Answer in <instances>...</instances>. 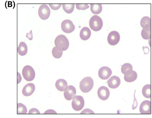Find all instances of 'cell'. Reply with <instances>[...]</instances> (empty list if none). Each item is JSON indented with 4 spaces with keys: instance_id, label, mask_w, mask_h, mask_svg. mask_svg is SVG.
Instances as JSON below:
<instances>
[{
    "instance_id": "6da1fadb",
    "label": "cell",
    "mask_w": 152,
    "mask_h": 118,
    "mask_svg": "<svg viewBox=\"0 0 152 118\" xmlns=\"http://www.w3.org/2000/svg\"><path fill=\"white\" fill-rule=\"evenodd\" d=\"M54 43L56 48L59 51H65L68 49L69 45L68 39L65 36L62 35L57 36Z\"/></svg>"
},
{
    "instance_id": "7a4b0ae2",
    "label": "cell",
    "mask_w": 152,
    "mask_h": 118,
    "mask_svg": "<svg viewBox=\"0 0 152 118\" xmlns=\"http://www.w3.org/2000/svg\"><path fill=\"white\" fill-rule=\"evenodd\" d=\"M94 81L90 77L84 78L80 83V88L83 93H86L90 91L93 88Z\"/></svg>"
},
{
    "instance_id": "3957f363",
    "label": "cell",
    "mask_w": 152,
    "mask_h": 118,
    "mask_svg": "<svg viewBox=\"0 0 152 118\" xmlns=\"http://www.w3.org/2000/svg\"><path fill=\"white\" fill-rule=\"evenodd\" d=\"M103 24L102 19L100 17L96 15L92 16L89 21V25L90 28L96 31H100Z\"/></svg>"
},
{
    "instance_id": "277c9868",
    "label": "cell",
    "mask_w": 152,
    "mask_h": 118,
    "mask_svg": "<svg viewBox=\"0 0 152 118\" xmlns=\"http://www.w3.org/2000/svg\"><path fill=\"white\" fill-rule=\"evenodd\" d=\"M22 74L24 78L27 81H31L35 78L36 74L33 67L29 65H26L23 68Z\"/></svg>"
},
{
    "instance_id": "5b68a950",
    "label": "cell",
    "mask_w": 152,
    "mask_h": 118,
    "mask_svg": "<svg viewBox=\"0 0 152 118\" xmlns=\"http://www.w3.org/2000/svg\"><path fill=\"white\" fill-rule=\"evenodd\" d=\"M84 105V100L82 96H75L73 97L72 106L75 110L77 111L81 110L83 108Z\"/></svg>"
},
{
    "instance_id": "8992f818",
    "label": "cell",
    "mask_w": 152,
    "mask_h": 118,
    "mask_svg": "<svg viewBox=\"0 0 152 118\" xmlns=\"http://www.w3.org/2000/svg\"><path fill=\"white\" fill-rule=\"evenodd\" d=\"M50 9L47 5H42L39 7L38 14L41 19L45 20L48 19L50 16Z\"/></svg>"
},
{
    "instance_id": "52a82bcc",
    "label": "cell",
    "mask_w": 152,
    "mask_h": 118,
    "mask_svg": "<svg viewBox=\"0 0 152 118\" xmlns=\"http://www.w3.org/2000/svg\"><path fill=\"white\" fill-rule=\"evenodd\" d=\"M119 33L116 31H112L110 32L108 37L107 40L109 43L111 45L117 44L120 40Z\"/></svg>"
},
{
    "instance_id": "ba28073f",
    "label": "cell",
    "mask_w": 152,
    "mask_h": 118,
    "mask_svg": "<svg viewBox=\"0 0 152 118\" xmlns=\"http://www.w3.org/2000/svg\"><path fill=\"white\" fill-rule=\"evenodd\" d=\"M98 74L100 79L106 80L108 79L112 75V71L109 67L104 66L101 67L99 69Z\"/></svg>"
},
{
    "instance_id": "9c48e42d",
    "label": "cell",
    "mask_w": 152,
    "mask_h": 118,
    "mask_svg": "<svg viewBox=\"0 0 152 118\" xmlns=\"http://www.w3.org/2000/svg\"><path fill=\"white\" fill-rule=\"evenodd\" d=\"M62 30L66 33H70L73 32L75 29V26L72 21L70 20H65L61 24Z\"/></svg>"
},
{
    "instance_id": "30bf717a",
    "label": "cell",
    "mask_w": 152,
    "mask_h": 118,
    "mask_svg": "<svg viewBox=\"0 0 152 118\" xmlns=\"http://www.w3.org/2000/svg\"><path fill=\"white\" fill-rule=\"evenodd\" d=\"M110 94L109 89L105 86L100 87L98 91V95L99 98L103 101L107 100L109 98Z\"/></svg>"
},
{
    "instance_id": "8fae6325",
    "label": "cell",
    "mask_w": 152,
    "mask_h": 118,
    "mask_svg": "<svg viewBox=\"0 0 152 118\" xmlns=\"http://www.w3.org/2000/svg\"><path fill=\"white\" fill-rule=\"evenodd\" d=\"M141 114H151V102L149 100H145L141 103L139 108Z\"/></svg>"
},
{
    "instance_id": "7c38bea8",
    "label": "cell",
    "mask_w": 152,
    "mask_h": 118,
    "mask_svg": "<svg viewBox=\"0 0 152 118\" xmlns=\"http://www.w3.org/2000/svg\"><path fill=\"white\" fill-rule=\"evenodd\" d=\"M35 90V86L33 83H29L24 87L22 93L26 96H28L32 95Z\"/></svg>"
},
{
    "instance_id": "4fadbf2b",
    "label": "cell",
    "mask_w": 152,
    "mask_h": 118,
    "mask_svg": "<svg viewBox=\"0 0 152 118\" xmlns=\"http://www.w3.org/2000/svg\"><path fill=\"white\" fill-rule=\"evenodd\" d=\"M108 85L111 89H115L118 88L121 83L120 78L116 76L112 77L107 81Z\"/></svg>"
},
{
    "instance_id": "5bb4252c",
    "label": "cell",
    "mask_w": 152,
    "mask_h": 118,
    "mask_svg": "<svg viewBox=\"0 0 152 118\" xmlns=\"http://www.w3.org/2000/svg\"><path fill=\"white\" fill-rule=\"evenodd\" d=\"M77 93V91L75 87L73 86L70 85L68 87L67 89L64 92V96L67 100L70 101L72 99Z\"/></svg>"
},
{
    "instance_id": "9a60e30c",
    "label": "cell",
    "mask_w": 152,
    "mask_h": 118,
    "mask_svg": "<svg viewBox=\"0 0 152 118\" xmlns=\"http://www.w3.org/2000/svg\"><path fill=\"white\" fill-rule=\"evenodd\" d=\"M55 86L58 90L61 91H65L68 89V83L64 79H59L56 81Z\"/></svg>"
},
{
    "instance_id": "2e32d148",
    "label": "cell",
    "mask_w": 152,
    "mask_h": 118,
    "mask_svg": "<svg viewBox=\"0 0 152 118\" xmlns=\"http://www.w3.org/2000/svg\"><path fill=\"white\" fill-rule=\"evenodd\" d=\"M140 24L143 29L145 30L151 31V20L149 17H144L141 21Z\"/></svg>"
},
{
    "instance_id": "e0dca14e",
    "label": "cell",
    "mask_w": 152,
    "mask_h": 118,
    "mask_svg": "<svg viewBox=\"0 0 152 118\" xmlns=\"http://www.w3.org/2000/svg\"><path fill=\"white\" fill-rule=\"evenodd\" d=\"M91 34V32L90 29L87 27H85L81 29L80 36L82 40H86L89 38Z\"/></svg>"
},
{
    "instance_id": "ac0fdd59",
    "label": "cell",
    "mask_w": 152,
    "mask_h": 118,
    "mask_svg": "<svg viewBox=\"0 0 152 118\" xmlns=\"http://www.w3.org/2000/svg\"><path fill=\"white\" fill-rule=\"evenodd\" d=\"M121 72L125 75L129 76L133 72L132 66L130 63H125L121 67Z\"/></svg>"
},
{
    "instance_id": "d6986e66",
    "label": "cell",
    "mask_w": 152,
    "mask_h": 118,
    "mask_svg": "<svg viewBox=\"0 0 152 118\" xmlns=\"http://www.w3.org/2000/svg\"><path fill=\"white\" fill-rule=\"evenodd\" d=\"M28 51L27 46L24 42H21L18 47V52L19 54L21 56L25 55Z\"/></svg>"
},
{
    "instance_id": "ffe728a7",
    "label": "cell",
    "mask_w": 152,
    "mask_h": 118,
    "mask_svg": "<svg viewBox=\"0 0 152 118\" xmlns=\"http://www.w3.org/2000/svg\"><path fill=\"white\" fill-rule=\"evenodd\" d=\"M90 9L91 12L94 14H98L102 10V6L101 4H91Z\"/></svg>"
},
{
    "instance_id": "44dd1931",
    "label": "cell",
    "mask_w": 152,
    "mask_h": 118,
    "mask_svg": "<svg viewBox=\"0 0 152 118\" xmlns=\"http://www.w3.org/2000/svg\"><path fill=\"white\" fill-rule=\"evenodd\" d=\"M142 93L143 96L146 98L151 97V85L150 84H147L144 86L142 90Z\"/></svg>"
},
{
    "instance_id": "7402d4cb",
    "label": "cell",
    "mask_w": 152,
    "mask_h": 118,
    "mask_svg": "<svg viewBox=\"0 0 152 118\" xmlns=\"http://www.w3.org/2000/svg\"><path fill=\"white\" fill-rule=\"evenodd\" d=\"M138 77L136 72L133 71L132 73L129 76H124V79L125 81L129 82H132L135 80Z\"/></svg>"
},
{
    "instance_id": "603a6c76",
    "label": "cell",
    "mask_w": 152,
    "mask_h": 118,
    "mask_svg": "<svg viewBox=\"0 0 152 118\" xmlns=\"http://www.w3.org/2000/svg\"><path fill=\"white\" fill-rule=\"evenodd\" d=\"M63 8L64 10L68 13H72L73 11L74 8V4H63Z\"/></svg>"
},
{
    "instance_id": "cb8c5ba5",
    "label": "cell",
    "mask_w": 152,
    "mask_h": 118,
    "mask_svg": "<svg viewBox=\"0 0 152 118\" xmlns=\"http://www.w3.org/2000/svg\"><path fill=\"white\" fill-rule=\"evenodd\" d=\"M27 110L26 106L21 103L17 104V114H26Z\"/></svg>"
},
{
    "instance_id": "d4e9b609",
    "label": "cell",
    "mask_w": 152,
    "mask_h": 118,
    "mask_svg": "<svg viewBox=\"0 0 152 118\" xmlns=\"http://www.w3.org/2000/svg\"><path fill=\"white\" fill-rule=\"evenodd\" d=\"M52 54L53 57L56 59L61 57L63 55V52L59 51L54 47L52 50Z\"/></svg>"
},
{
    "instance_id": "484cf974",
    "label": "cell",
    "mask_w": 152,
    "mask_h": 118,
    "mask_svg": "<svg viewBox=\"0 0 152 118\" xmlns=\"http://www.w3.org/2000/svg\"><path fill=\"white\" fill-rule=\"evenodd\" d=\"M141 35L144 39L146 40L149 39L151 37V31H146L143 29Z\"/></svg>"
},
{
    "instance_id": "4316f807",
    "label": "cell",
    "mask_w": 152,
    "mask_h": 118,
    "mask_svg": "<svg viewBox=\"0 0 152 118\" xmlns=\"http://www.w3.org/2000/svg\"><path fill=\"white\" fill-rule=\"evenodd\" d=\"M76 7L79 10H85L88 8L89 6L87 4H77Z\"/></svg>"
},
{
    "instance_id": "83f0119b",
    "label": "cell",
    "mask_w": 152,
    "mask_h": 118,
    "mask_svg": "<svg viewBox=\"0 0 152 118\" xmlns=\"http://www.w3.org/2000/svg\"><path fill=\"white\" fill-rule=\"evenodd\" d=\"M5 6L7 8H13L15 7V3L13 1H7L5 3Z\"/></svg>"
},
{
    "instance_id": "f1b7e54d",
    "label": "cell",
    "mask_w": 152,
    "mask_h": 118,
    "mask_svg": "<svg viewBox=\"0 0 152 118\" xmlns=\"http://www.w3.org/2000/svg\"><path fill=\"white\" fill-rule=\"evenodd\" d=\"M49 6L52 9L57 10L59 9L62 6L61 4H50Z\"/></svg>"
},
{
    "instance_id": "f546056e",
    "label": "cell",
    "mask_w": 152,
    "mask_h": 118,
    "mask_svg": "<svg viewBox=\"0 0 152 118\" xmlns=\"http://www.w3.org/2000/svg\"><path fill=\"white\" fill-rule=\"evenodd\" d=\"M135 91L136 90H135V91L134 94V103H133V105H132V109L133 110H134L136 109L137 108L138 105V103L137 102V100L135 96Z\"/></svg>"
},
{
    "instance_id": "4dcf8cb0",
    "label": "cell",
    "mask_w": 152,
    "mask_h": 118,
    "mask_svg": "<svg viewBox=\"0 0 152 118\" xmlns=\"http://www.w3.org/2000/svg\"><path fill=\"white\" fill-rule=\"evenodd\" d=\"M29 114H40V113L38 110L35 108L30 109L29 112Z\"/></svg>"
},
{
    "instance_id": "1f68e13d",
    "label": "cell",
    "mask_w": 152,
    "mask_h": 118,
    "mask_svg": "<svg viewBox=\"0 0 152 118\" xmlns=\"http://www.w3.org/2000/svg\"><path fill=\"white\" fill-rule=\"evenodd\" d=\"M81 114H94L95 113L94 112L89 109H86L84 110L81 113Z\"/></svg>"
},
{
    "instance_id": "d6a6232c",
    "label": "cell",
    "mask_w": 152,
    "mask_h": 118,
    "mask_svg": "<svg viewBox=\"0 0 152 118\" xmlns=\"http://www.w3.org/2000/svg\"><path fill=\"white\" fill-rule=\"evenodd\" d=\"M26 37L29 40H32L33 39V35L32 30H31L29 33H27L26 35Z\"/></svg>"
},
{
    "instance_id": "836d02e7",
    "label": "cell",
    "mask_w": 152,
    "mask_h": 118,
    "mask_svg": "<svg viewBox=\"0 0 152 118\" xmlns=\"http://www.w3.org/2000/svg\"><path fill=\"white\" fill-rule=\"evenodd\" d=\"M45 114H57V113L54 110H49L44 113Z\"/></svg>"
},
{
    "instance_id": "e575fe53",
    "label": "cell",
    "mask_w": 152,
    "mask_h": 118,
    "mask_svg": "<svg viewBox=\"0 0 152 118\" xmlns=\"http://www.w3.org/2000/svg\"><path fill=\"white\" fill-rule=\"evenodd\" d=\"M22 78L21 74L19 72L17 73V84L20 83L21 81Z\"/></svg>"
}]
</instances>
